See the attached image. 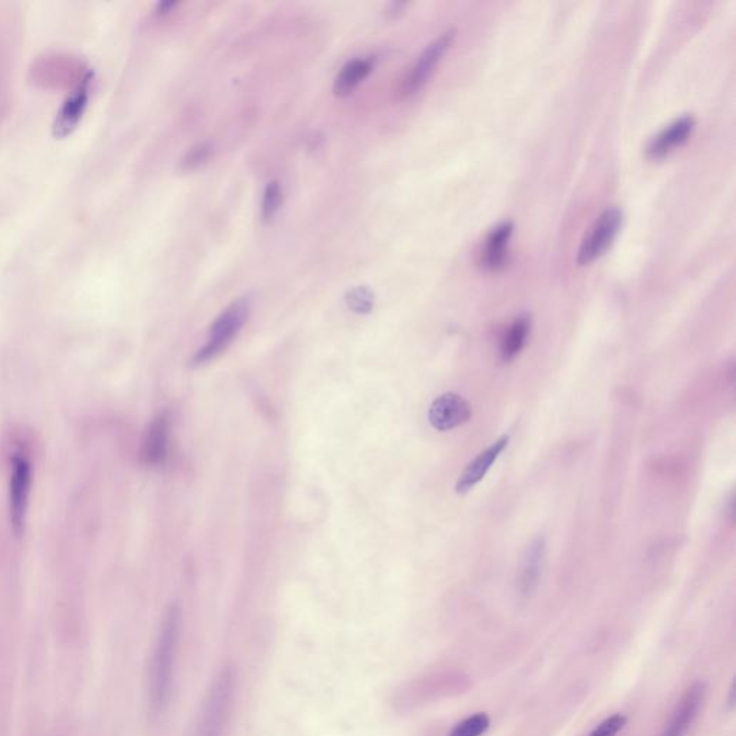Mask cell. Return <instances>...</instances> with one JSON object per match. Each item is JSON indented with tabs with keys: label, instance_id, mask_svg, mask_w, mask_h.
I'll use <instances>...</instances> for the list:
<instances>
[{
	"label": "cell",
	"instance_id": "7402d4cb",
	"mask_svg": "<svg viewBox=\"0 0 736 736\" xmlns=\"http://www.w3.org/2000/svg\"><path fill=\"white\" fill-rule=\"evenodd\" d=\"M179 5V2H173V0H163L157 5L156 13L159 16H166L173 12V9Z\"/></svg>",
	"mask_w": 736,
	"mask_h": 736
},
{
	"label": "cell",
	"instance_id": "8992f818",
	"mask_svg": "<svg viewBox=\"0 0 736 736\" xmlns=\"http://www.w3.org/2000/svg\"><path fill=\"white\" fill-rule=\"evenodd\" d=\"M706 701L705 683L695 682L683 693L682 698L676 703L669 721L666 722L660 736H688L690 729L695 725L696 719L701 715L703 705Z\"/></svg>",
	"mask_w": 736,
	"mask_h": 736
},
{
	"label": "cell",
	"instance_id": "5bb4252c",
	"mask_svg": "<svg viewBox=\"0 0 736 736\" xmlns=\"http://www.w3.org/2000/svg\"><path fill=\"white\" fill-rule=\"evenodd\" d=\"M544 554L545 542L541 538H538V540H535L529 545L518 580L519 596L525 598V600L535 593L538 584H540Z\"/></svg>",
	"mask_w": 736,
	"mask_h": 736
},
{
	"label": "cell",
	"instance_id": "52a82bcc",
	"mask_svg": "<svg viewBox=\"0 0 736 736\" xmlns=\"http://www.w3.org/2000/svg\"><path fill=\"white\" fill-rule=\"evenodd\" d=\"M11 476V522L16 535H21L25 527L26 506L31 491V463L25 456L15 455L12 460Z\"/></svg>",
	"mask_w": 736,
	"mask_h": 736
},
{
	"label": "cell",
	"instance_id": "4fadbf2b",
	"mask_svg": "<svg viewBox=\"0 0 736 736\" xmlns=\"http://www.w3.org/2000/svg\"><path fill=\"white\" fill-rule=\"evenodd\" d=\"M512 233H514V225L511 222L501 223V225L491 230L482 249L481 264L483 268L488 269V271H498L505 265Z\"/></svg>",
	"mask_w": 736,
	"mask_h": 736
},
{
	"label": "cell",
	"instance_id": "2e32d148",
	"mask_svg": "<svg viewBox=\"0 0 736 736\" xmlns=\"http://www.w3.org/2000/svg\"><path fill=\"white\" fill-rule=\"evenodd\" d=\"M529 333H531V317L519 315L517 320L509 325L501 340V360L504 363L514 360L524 350Z\"/></svg>",
	"mask_w": 736,
	"mask_h": 736
},
{
	"label": "cell",
	"instance_id": "9c48e42d",
	"mask_svg": "<svg viewBox=\"0 0 736 736\" xmlns=\"http://www.w3.org/2000/svg\"><path fill=\"white\" fill-rule=\"evenodd\" d=\"M94 78L92 72H87L84 78L77 85L74 92L64 101L62 107L59 108L54 124H52V136L55 138H65L72 133L80 124L82 114L87 108L88 97H90V84Z\"/></svg>",
	"mask_w": 736,
	"mask_h": 736
},
{
	"label": "cell",
	"instance_id": "30bf717a",
	"mask_svg": "<svg viewBox=\"0 0 736 736\" xmlns=\"http://www.w3.org/2000/svg\"><path fill=\"white\" fill-rule=\"evenodd\" d=\"M696 120L692 114L682 115L663 128L649 141L646 147L647 157L663 159L688 141L690 134L695 130Z\"/></svg>",
	"mask_w": 736,
	"mask_h": 736
},
{
	"label": "cell",
	"instance_id": "e0dca14e",
	"mask_svg": "<svg viewBox=\"0 0 736 736\" xmlns=\"http://www.w3.org/2000/svg\"><path fill=\"white\" fill-rule=\"evenodd\" d=\"M491 728V718L488 713H475L459 722L448 736H483Z\"/></svg>",
	"mask_w": 736,
	"mask_h": 736
},
{
	"label": "cell",
	"instance_id": "6da1fadb",
	"mask_svg": "<svg viewBox=\"0 0 736 736\" xmlns=\"http://www.w3.org/2000/svg\"><path fill=\"white\" fill-rule=\"evenodd\" d=\"M180 642V610L170 606L161 621L149 666V705L153 715H161L170 701L174 666Z\"/></svg>",
	"mask_w": 736,
	"mask_h": 736
},
{
	"label": "cell",
	"instance_id": "ffe728a7",
	"mask_svg": "<svg viewBox=\"0 0 736 736\" xmlns=\"http://www.w3.org/2000/svg\"><path fill=\"white\" fill-rule=\"evenodd\" d=\"M212 156V146L209 143H199L193 146L192 149L184 154L182 163H180V169L184 172H192V170L199 169L203 164L207 163V160Z\"/></svg>",
	"mask_w": 736,
	"mask_h": 736
},
{
	"label": "cell",
	"instance_id": "5b68a950",
	"mask_svg": "<svg viewBox=\"0 0 736 736\" xmlns=\"http://www.w3.org/2000/svg\"><path fill=\"white\" fill-rule=\"evenodd\" d=\"M455 38V29H448V31L437 36L435 41L430 42L426 46L425 51L420 54V57L417 58L412 69H410L409 74L404 78L402 84L403 95L407 97V95L416 94L417 91L425 87L426 82L432 77L437 65L445 57L446 52L452 46Z\"/></svg>",
	"mask_w": 736,
	"mask_h": 736
},
{
	"label": "cell",
	"instance_id": "ac0fdd59",
	"mask_svg": "<svg viewBox=\"0 0 736 736\" xmlns=\"http://www.w3.org/2000/svg\"><path fill=\"white\" fill-rule=\"evenodd\" d=\"M282 205V189L281 184L272 180L266 184L264 190V199H262V219L269 222L275 218Z\"/></svg>",
	"mask_w": 736,
	"mask_h": 736
},
{
	"label": "cell",
	"instance_id": "277c9868",
	"mask_svg": "<svg viewBox=\"0 0 736 736\" xmlns=\"http://www.w3.org/2000/svg\"><path fill=\"white\" fill-rule=\"evenodd\" d=\"M621 225L623 212L619 207L613 206L604 210L581 242L577 255L578 264L588 265L600 258L619 235Z\"/></svg>",
	"mask_w": 736,
	"mask_h": 736
},
{
	"label": "cell",
	"instance_id": "ba28073f",
	"mask_svg": "<svg viewBox=\"0 0 736 736\" xmlns=\"http://www.w3.org/2000/svg\"><path fill=\"white\" fill-rule=\"evenodd\" d=\"M472 407L465 397L456 393H445L437 397L429 409L430 425L439 432H448L465 425L471 420Z\"/></svg>",
	"mask_w": 736,
	"mask_h": 736
},
{
	"label": "cell",
	"instance_id": "8fae6325",
	"mask_svg": "<svg viewBox=\"0 0 736 736\" xmlns=\"http://www.w3.org/2000/svg\"><path fill=\"white\" fill-rule=\"evenodd\" d=\"M509 437L502 436L501 439L496 440L492 443L488 449L483 450L479 453L475 459L466 466L465 471L460 475L458 483H456V492L458 494H468L471 489L475 488L479 482L485 478L486 473L492 468V465L498 460L501 453L504 452L506 446H508Z\"/></svg>",
	"mask_w": 736,
	"mask_h": 736
},
{
	"label": "cell",
	"instance_id": "7a4b0ae2",
	"mask_svg": "<svg viewBox=\"0 0 736 736\" xmlns=\"http://www.w3.org/2000/svg\"><path fill=\"white\" fill-rule=\"evenodd\" d=\"M233 693L235 676L232 670L223 669L207 690L197 718L195 736H223L232 709Z\"/></svg>",
	"mask_w": 736,
	"mask_h": 736
},
{
	"label": "cell",
	"instance_id": "9a60e30c",
	"mask_svg": "<svg viewBox=\"0 0 736 736\" xmlns=\"http://www.w3.org/2000/svg\"><path fill=\"white\" fill-rule=\"evenodd\" d=\"M373 67V58H356L348 61L335 78V95L338 97L350 95L371 74Z\"/></svg>",
	"mask_w": 736,
	"mask_h": 736
},
{
	"label": "cell",
	"instance_id": "3957f363",
	"mask_svg": "<svg viewBox=\"0 0 736 736\" xmlns=\"http://www.w3.org/2000/svg\"><path fill=\"white\" fill-rule=\"evenodd\" d=\"M249 311H251V302L248 298H239L232 302L213 322L209 340L205 347L200 348L193 357V366H202L207 361L220 356L232 344L236 335L241 333L243 325L248 321Z\"/></svg>",
	"mask_w": 736,
	"mask_h": 736
},
{
	"label": "cell",
	"instance_id": "7c38bea8",
	"mask_svg": "<svg viewBox=\"0 0 736 736\" xmlns=\"http://www.w3.org/2000/svg\"><path fill=\"white\" fill-rule=\"evenodd\" d=\"M170 414L167 412L160 413L147 429L146 437L143 443V460L147 465H160L166 459L167 449H169Z\"/></svg>",
	"mask_w": 736,
	"mask_h": 736
},
{
	"label": "cell",
	"instance_id": "d6986e66",
	"mask_svg": "<svg viewBox=\"0 0 736 736\" xmlns=\"http://www.w3.org/2000/svg\"><path fill=\"white\" fill-rule=\"evenodd\" d=\"M345 302H347L351 311L357 312V314H368L373 310L374 294L370 288L356 287L347 292Z\"/></svg>",
	"mask_w": 736,
	"mask_h": 736
},
{
	"label": "cell",
	"instance_id": "44dd1931",
	"mask_svg": "<svg viewBox=\"0 0 736 736\" xmlns=\"http://www.w3.org/2000/svg\"><path fill=\"white\" fill-rule=\"evenodd\" d=\"M627 721L629 718L624 713H616L600 722L587 736H617L626 728Z\"/></svg>",
	"mask_w": 736,
	"mask_h": 736
}]
</instances>
